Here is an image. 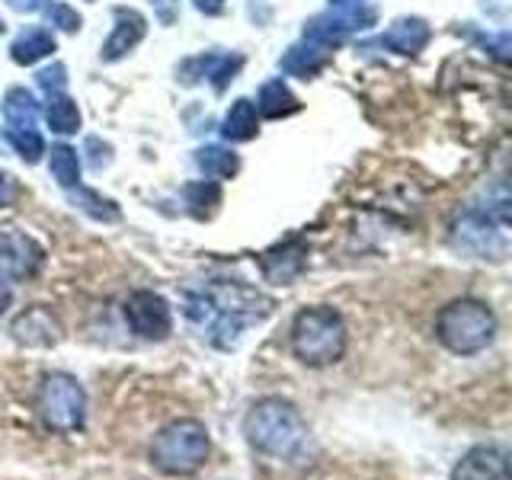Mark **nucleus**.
<instances>
[{
  "label": "nucleus",
  "mask_w": 512,
  "mask_h": 480,
  "mask_svg": "<svg viewBox=\"0 0 512 480\" xmlns=\"http://www.w3.org/2000/svg\"><path fill=\"white\" fill-rule=\"evenodd\" d=\"M272 308L276 304L260 288L234 279L205 282L202 288H192L183 298L186 320L215 349H234L244 330L263 324L272 314Z\"/></svg>",
  "instance_id": "obj_1"
},
{
  "label": "nucleus",
  "mask_w": 512,
  "mask_h": 480,
  "mask_svg": "<svg viewBox=\"0 0 512 480\" xmlns=\"http://www.w3.org/2000/svg\"><path fill=\"white\" fill-rule=\"evenodd\" d=\"M244 439L266 458H295L308 442V423L285 397H263L244 416Z\"/></svg>",
  "instance_id": "obj_2"
},
{
  "label": "nucleus",
  "mask_w": 512,
  "mask_h": 480,
  "mask_svg": "<svg viewBox=\"0 0 512 480\" xmlns=\"http://www.w3.org/2000/svg\"><path fill=\"white\" fill-rule=\"evenodd\" d=\"M346 320L340 311L327 308V304H314L304 308L292 320V352L295 359L308 368H327L346 356Z\"/></svg>",
  "instance_id": "obj_3"
},
{
  "label": "nucleus",
  "mask_w": 512,
  "mask_h": 480,
  "mask_svg": "<svg viewBox=\"0 0 512 480\" xmlns=\"http://www.w3.org/2000/svg\"><path fill=\"white\" fill-rule=\"evenodd\" d=\"M212 455V436L199 420H173L151 442V464L167 477H192Z\"/></svg>",
  "instance_id": "obj_4"
},
{
  "label": "nucleus",
  "mask_w": 512,
  "mask_h": 480,
  "mask_svg": "<svg viewBox=\"0 0 512 480\" xmlns=\"http://www.w3.org/2000/svg\"><path fill=\"white\" fill-rule=\"evenodd\" d=\"M436 336L448 352H455V356H474V352H484L493 343L496 317L484 301L458 298L439 311Z\"/></svg>",
  "instance_id": "obj_5"
},
{
  "label": "nucleus",
  "mask_w": 512,
  "mask_h": 480,
  "mask_svg": "<svg viewBox=\"0 0 512 480\" xmlns=\"http://www.w3.org/2000/svg\"><path fill=\"white\" fill-rule=\"evenodd\" d=\"M36 410L42 416V423L61 432V436H71L80 432L87 423V391L74 375L68 372H52L45 375L36 394Z\"/></svg>",
  "instance_id": "obj_6"
},
{
  "label": "nucleus",
  "mask_w": 512,
  "mask_h": 480,
  "mask_svg": "<svg viewBox=\"0 0 512 480\" xmlns=\"http://www.w3.org/2000/svg\"><path fill=\"white\" fill-rule=\"evenodd\" d=\"M375 20H378V10L362 7V0L359 4H333V10L314 16V20L304 26V39L336 48V45H343L352 32H362L368 26H375Z\"/></svg>",
  "instance_id": "obj_7"
},
{
  "label": "nucleus",
  "mask_w": 512,
  "mask_h": 480,
  "mask_svg": "<svg viewBox=\"0 0 512 480\" xmlns=\"http://www.w3.org/2000/svg\"><path fill=\"white\" fill-rule=\"evenodd\" d=\"M452 244L455 250L474 256V260H506L509 253L506 228H500L484 212H468L464 218H458L452 228Z\"/></svg>",
  "instance_id": "obj_8"
},
{
  "label": "nucleus",
  "mask_w": 512,
  "mask_h": 480,
  "mask_svg": "<svg viewBox=\"0 0 512 480\" xmlns=\"http://www.w3.org/2000/svg\"><path fill=\"white\" fill-rule=\"evenodd\" d=\"M125 320L141 340H167L173 330V314L164 295L157 292H135L125 301Z\"/></svg>",
  "instance_id": "obj_9"
},
{
  "label": "nucleus",
  "mask_w": 512,
  "mask_h": 480,
  "mask_svg": "<svg viewBox=\"0 0 512 480\" xmlns=\"http://www.w3.org/2000/svg\"><path fill=\"white\" fill-rule=\"evenodd\" d=\"M45 263V250L23 231H0V276L13 282L32 279Z\"/></svg>",
  "instance_id": "obj_10"
},
{
  "label": "nucleus",
  "mask_w": 512,
  "mask_h": 480,
  "mask_svg": "<svg viewBox=\"0 0 512 480\" xmlns=\"http://www.w3.org/2000/svg\"><path fill=\"white\" fill-rule=\"evenodd\" d=\"M452 480H509V455L500 445H474L452 468Z\"/></svg>",
  "instance_id": "obj_11"
},
{
  "label": "nucleus",
  "mask_w": 512,
  "mask_h": 480,
  "mask_svg": "<svg viewBox=\"0 0 512 480\" xmlns=\"http://www.w3.org/2000/svg\"><path fill=\"white\" fill-rule=\"evenodd\" d=\"M13 340L32 346V349H48L61 343V324L48 308H26L20 317L13 320Z\"/></svg>",
  "instance_id": "obj_12"
},
{
  "label": "nucleus",
  "mask_w": 512,
  "mask_h": 480,
  "mask_svg": "<svg viewBox=\"0 0 512 480\" xmlns=\"http://www.w3.org/2000/svg\"><path fill=\"white\" fill-rule=\"evenodd\" d=\"M304 263H308V247L301 240H285V244L272 247L260 256L263 276L272 285H292L304 272Z\"/></svg>",
  "instance_id": "obj_13"
},
{
  "label": "nucleus",
  "mask_w": 512,
  "mask_h": 480,
  "mask_svg": "<svg viewBox=\"0 0 512 480\" xmlns=\"http://www.w3.org/2000/svg\"><path fill=\"white\" fill-rule=\"evenodd\" d=\"M429 39H432V29H429L426 20H420V16H400V20H394L391 29L384 32L378 42L384 48H391L394 55L413 58L429 45Z\"/></svg>",
  "instance_id": "obj_14"
},
{
  "label": "nucleus",
  "mask_w": 512,
  "mask_h": 480,
  "mask_svg": "<svg viewBox=\"0 0 512 480\" xmlns=\"http://www.w3.org/2000/svg\"><path fill=\"white\" fill-rule=\"evenodd\" d=\"M144 32H148V20H144L138 10L119 7L116 10V26H112V36L103 45V61L125 58L144 39Z\"/></svg>",
  "instance_id": "obj_15"
},
{
  "label": "nucleus",
  "mask_w": 512,
  "mask_h": 480,
  "mask_svg": "<svg viewBox=\"0 0 512 480\" xmlns=\"http://www.w3.org/2000/svg\"><path fill=\"white\" fill-rule=\"evenodd\" d=\"M330 52L333 48H327V45H317V42H311V39H304L301 45H292L288 52L282 55V61H279V68L285 71V74H292V77H317L320 71L327 68V61H330Z\"/></svg>",
  "instance_id": "obj_16"
},
{
  "label": "nucleus",
  "mask_w": 512,
  "mask_h": 480,
  "mask_svg": "<svg viewBox=\"0 0 512 480\" xmlns=\"http://www.w3.org/2000/svg\"><path fill=\"white\" fill-rule=\"evenodd\" d=\"M244 68V58L240 55H202V58H192L183 64V74L189 71H199V74H192V80L196 77H205L208 84H212L218 93L231 84V80L237 77V71ZM189 80V84H192Z\"/></svg>",
  "instance_id": "obj_17"
},
{
  "label": "nucleus",
  "mask_w": 512,
  "mask_h": 480,
  "mask_svg": "<svg viewBox=\"0 0 512 480\" xmlns=\"http://www.w3.org/2000/svg\"><path fill=\"white\" fill-rule=\"evenodd\" d=\"M55 52V36L45 26H26L10 45V58L16 64H36Z\"/></svg>",
  "instance_id": "obj_18"
},
{
  "label": "nucleus",
  "mask_w": 512,
  "mask_h": 480,
  "mask_svg": "<svg viewBox=\"0 0 512 480\" xmlns=\"http://www.w3.org/2000/svg\"><path fill=\"white\" fill-rule=\"evenodd\" d=\"M45 122L55 135H74L80 128V109L64 90L45 93Z\"/></svg>",
  "instance_id": "obj_19"
},
{
  "label": "nucleus",
  "mask_w": 512,
  "mask_h": 480,
  "mask_svg": "<svg viewBox=\"0 0 512 480\" xmlns=\"http://www.w3.org/2000/svg\"><path fill=\"white\" fill-rule=\"evenodd\" d=\"M298 109H301L298 96L288 90L285 80H269V84H263L260 100H256V112H263L266 119H285Z\"/></svg>",
  "instance_id": "obj_20"
},
{
  "label": "nucleus",
  "mask_w": 512,
  "mask_h": 480,
  "mask_svg": "<svg viewBox=\"0 0 512 480\" xmlns=\"http://www.w3.org/2000/svg\"><path fill=\"white\" fill-rule=\"evenodd\" d=\"M260 132V116H256V106L250 100H234L228 116L221 122V135L228 141H250Z\"/></svg>",
  "instance_id": "obj_21"
},
{
  "label": "nucleus",
  "mask_w": 512,
  "mask_h": 480,
  "mask_svg": "<svg viewBox=\"0 0 512 480\" xmlns=\"http://www.w3.org/2000/svg\"><path fill=\"white\" fill-rule=\"evenodd\" d=\"M4 119L7 128H36L39 122V103L26 87H13L4 96Z\"/></svg>",
  "instance_id": "obj_22"
},
{
  "label": "nucleus",
  "mask_w": 512,
  "mask_h": 480,
  "mask_svg": "<svg viewBox=\"0 0 512 480\" xmlns=\"http://www.w3.org/2000/svg\"><path fill=\"white\" fill-rule=\"evenodd\" d=\"M196 164L199 170L208 176V180H231V176L240 170V160L234 151H224L218 144H208V148H199L196 151Z\"/></svg>",
  "instance_id": "obj_23"
},
{
  "label": "nucleus",
  "mask_w": 512,
  "mask_h": 480,
  "mask_svg": "<svg viewBox=\"0 0 512 480\" xmlns=\"http://www.w3.org/2000/svg\"><path fill=\"white\" fill-rule=\"evenodd\" d=\"M48 170H52V180L61 189L80 186V157H77L74 148H68V144H58V148H52V154H48Z\"/></svg>",
  "instance_id": "obj_24"
},
{
  "label": "nucleus",
  "mask_w": 512,
  "mask_h": 480,
  "mask_svg": "<svg viewBox=\"0 0 512 480\" xmlns=\"http://www.w3.org/2000/svg\"><path fill=\"white\" fill-rule=\"evenodd\" d=\"M68 192H71L74 205L80 208V212H87L90 218H96V221H119V205L112 202V199H103L100 192L84 189V186H74Z\"/></svg>",
  "instance_id": "obj_25"
},
{
  "label": "nucleus",
  "mask_w": 512,
  "mask_h": 480,
  "mask_svg": "<svg viewBox=\"0 0 512 480\" xmlns=\"http://www.w3.org/2000/svg\"><path fill=\"white\" fill-rule=\"evenodd\" d=\"M218 202H221V189L215 180H202V183L186 186V205L192 208V215L196 218H208L215 212Z\"/></svg>",
  "instance_id": "obj_26"
},
{
  "label": "nucleus",
  "mask_w": 512,
  "mask_h": 480,
  "mask_svg": "<svg viewBox=\"0 0 512 480\" xmlns=\"http://www.w3.org/2000/svg\"><path fill=\"white\" fill-rule=\"evenodd\" d=\"M7 138L26 164H36V160L45 154V141L39 135V128H7Z\"/></svg>",
  "instance_id": "obj_27"
},
{
  "label": "nucleus",
  "mask_w": 512,
  "mask_h": 480,
  "mask_svg": "<svg viewBox=\"0 0 512 480\" xmlns=\"http://www.w3.org/2000/svg\"><path fill=\"white\" fill-rule=\"evenodd\" d=\"M48 20H52V26H58L64 32H77L80 29V16L68 4H52V7H48Z\"/></svg>",
  "instance_id": "obj_28"
},
{
  "label": "nucleus",
  "mask_w": 512,
  "mask_h": 480,
  "mask_svg": "<svg viewBox=\"0 0 512 480\" xmlns=\"http://www.w3.org/2000/svg\"><path fill=\"white\" fill-rule=\"evenodd\" d=\"M39 87H42L45 93L64 90V64H52V68L39 71Z\"/></svg>",
  "instance_id": "obj_29"
},
{
  "label": "nucleus",
  "mask_w": 512,
  "mask_h": 480,
  "mask_svg": "<svg viewBox=\"0 0 512 480\" xmlns=\"http://www.w3.org/2000/svg\"><path fill=\"white\" fill-rule=\"evenodd\" d=\"M16 196H20V186H16L10 173L0 170V208H10L16 202Z\"/></svg>",
  "instance_id": "obj_30"
},
{
  "label": "nucleus",
  "mask_w": 512,
  "mask_h": 480,
  "mask_svg": "<svg viewBox=\"0 0 512 480\" xmlns=\"http://www.w3.org/2000/svg\"><path fill=\"white\" fill-rule=\"evenodd\" d=\"M154 4H157V10H160V23H173L176 20V7H180V4H176V0H154Z\"/></svg>",
  "instance_id": "obj_31"
},
{
  "label": "nucleus",
  "mask_w": 512,
  "mask_h": 480,
  "mask_svg": "<svg viewBox=\"0 0 512 480\" xmlns=\"http://www.w3.org/2000/svg\"><path fill=\"white\" fill-rule=\"evenodd\" d=\"M192 4H196V10L205 13V16H221L224 13V0H192Z\"/></svg>",
  "instance_id": "obj_32"
},
{
  "label": "nucleus",
  "mask_w": 512,
  "mask_h": 480,
  "mask_svg": "<svg viewBox=\"0 0 512 480\" xmlns=\"http://www.w3.org/2000/svg\"><path fill=\"white\" fill-rule=\"evenodd\" d=\"M10 301H13V288H10V279L0 276V314H4L10 308Z\"/></svg>",
  "instance_id": "obj_33"
},
{
  "label": "nucleus",
  "mask_w": 512,
  "mask_h": 480,
  "mask_svg": "<svg viewBox=\"0 0 512 480\" xmlns=\"http://www.w3.org/2000/svg\"><path fill=\"white\" fill-rule=\"evenodd\" d=\"M45 4V0H10L13 10H39Z\"/></svg>",
  "instance_id": "obj_34"
},
{
  "label": "nucleus",
  "mask_w": 512,
  "mask_h": 480,
  "mask_svg": "<svg viewBox=\"0 0 512 480\" xmlns=\"http://www.w3.org/2000/svg\"><path fill=\"white\" fill-rule=\"evenodd\" d=\"M333 4H359V0H333Z\"/></svg>",
  "instance_id": "obj_35"
},
{
  "label": "nucleus",
  "mask_w": 512,
  "mask_h": 480,
  "mask_svg": "<svg viewBox=\"0 0 512 480\" xmlns=\"http://www.w3.org/2000/svg\"><path fill=\"white\" fill-rule=\"evenodd\" d=\"M4 29H7V26H4V20H0V36H4Z\"/></svg>",
  "instance_id": "obj_36"
}]
</instances>
